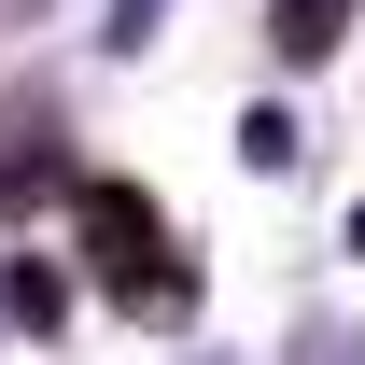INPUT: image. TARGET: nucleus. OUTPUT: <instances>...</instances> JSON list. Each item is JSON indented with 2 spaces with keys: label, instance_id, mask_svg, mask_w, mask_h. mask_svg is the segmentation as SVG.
I'll return each mask as SVG.
<instances>
[{
  "label": "nucleus",
  "instance_id": "2",
  "mask_svg": "<svg viewBox=\"0 0 365 365\" xmlns=\"http://www.w3.org/2000/svg\"><path fill=\"white\" fill-rule=\"evenodd\" d=\"M56 182H71V155H56V98L14 85V98H0V211H14V197H56Z\"/></svg>",
  "mask_w": 365,
  "mask_h": 365
},
{
  "label": "nucleus",
  "instance_id": "4",
  "mask_svg": "<svg viewBox=\"0 0 365 365\" xmlns=\"http://www.w3.org/2000/svg\"><path fill=\"white\" fill-rule=\"evenodd\" d=\"M267 43H281V56H323V43H337V0H281Z\"/></svg>",
  "mask_w": 365,
  "mask_h": 365
},
{
  "label": "nucleus",
  "instance_id": "1",
  "mask_svg": "<svg viewBox=\"0 0 365 365\" xmlns=\"http://www.w3.org/2000/svg\"><path fill=\"white\" fill-rule=\"evenodd\" d=\"M71 225H85L98 295H127V309H155V323L197 309V281L169 267V225H155V197H140V182H71Z\"/></svg>",
  "mask_w": 365,
  "mask_h": 365
},
{
  "label": "nucleus",
  "instance_id": "3",
  "mask_svg": "<svg viewBox=\"0 0 365 365\" xmlns=\"http://www.w3.org/2000/svg\"><path fill=\"white\" fill-rule=\"evenodd\" d=\"M0 309H14V323H56V309H71V281H56V267H29V253H14V267H0Z\"/></svg>",
  "mask_w": 365,
  "mask_h": 365
}]
</instances>
